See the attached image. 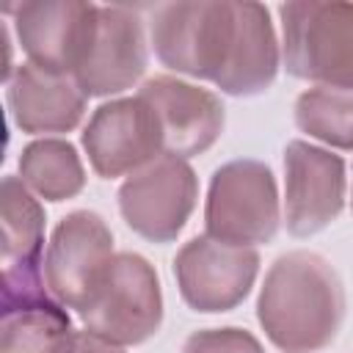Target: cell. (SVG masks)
Wrapping results in <instances>:
<instances>
[{
	"label": "cell",
	"instance_id": "cell-17",
	"mask_svg": "<svg viewBox=\"0 0 353 353\" xmlns=\"http://www.w3.org/2000/svg\"><path fill=\"white\" fill-rule=\"evenodd\" d=\"M44 245V207L19 176L3 179V268H39Z\"/></svg>",
	"mask_w": 353,
	"mask_h": 353
},
{
	"label": "cell",
	"instance_id": "cell-12",
	"mask_svg": "<svg viewBox=\"0 0 353 353\" xmlns=\"http://www.w3.org/2000/svg\"><path fill=\"white\" fill-rule=\"evenodd\" d=\"M149 63L143 22L132 8L99 6L88 50L72 74L85 97H110L132 88Z\"/></svg>",
	"mask_w": 353,
	"mask_h": 353
},
{
	"label": "cell",
	"instance_id": "cell-2",
	"mask_svg": "<svg viewBox=\"0 0 353 353\" xmlns=\"http://www.w3.org/2000/svg\"><path fill=\"white\" fill-rule=\"evenodd\" d=\"M345 317V290L336 270L314 251L279 256L262 281L256 320L281 353L328 347Z\"/></svg>",
	"mask_w": 353,
	"mask_h": 353
},
{
	"label": "cell",
	"instance_id": "cell-7",
	"mask_svg": "<svg viewBox=\"0 0 353 353\" xmlns=\"http://www.w3.org/2000/svg\"><path fill=\"white\" fill-rule=\"evenodd\" d=\"M199 199V179L188 160L160 154L119 188L124 223L149 243H171L185 229Z\"/></svg>",
	"mask_w": 353,
	"mask_h": 353
},
{
	"label": "cell",
	"instance_id": "cell-15",
	"mask_svg": "<svg viewBox=\"0 0 353 353\" xmlns=\"http://www.w3.org/2000/svg\"><path fill=\"white\" fill-rule=\"evenodd\" d=\"M0 353H66L74 336L69 312L55 298L0 312Z\"/></svg>",
	"mask_w": 353,
	"mask_h": 353
},
{
	"label": "cell",
	"instance_id": "cell-11",
	"mask_svg": "<svg viewBox=\"0 0 353 353\" xmlns=\"http://www.w3.org/2000/svg\"><path fill=\"white\" fill-rule=\"evenodd\" d=\"M345 160L306 141L284 149V223L292 237L325 229L345 207Z\"/></svg>",
	"mask_w": 353,
	"mask_h": 353
},
{
	"label": "cell",
	"instance_id": "cell-3",
	"mask_svg": "<svg viewBox=\"0 0 353 353\" xmlns=\"http://www.w3.org/2000/svg\"><path fill=\"white\" fill-rule=\"evenodd\" d=\"M281 61L292 77L353 88V3L295 0L279 6Z\"/></svg>",
	"mask_w": 353,
	"mask_h": 353
},
{
	"label": "cell",
	"instance_id": "cell-1",
	"mask_svg": "<svg viewBox=\"0 0 353 353\" xmlns=\"http://www.w3.org/2000/svg\"><path fill=\"white\" fill-rule=\"evenodd\" d=\"M152 47L163 66L210 80L229 97L270 88L279 72V41L262 3H163L152 8Z\"/></svg>",
	"mask_w": 353,
	"mask_h": 353
},
{
	"label": "cell",
	"instance_id": "cell-19",
	"mask_svg": "<svg viewBox=\"0 0 353 353\" xmlns=\"http://www.w3.org/2000/svg\"><path fill=\"white\" fill-rule=\"evenodd\" d=\"M182 353H265V347L251 331L229 325V328L193 331L185 339Z\"/></svg>",
	"mask_w": 353,
	"mask_h": 353
},
{
	"label": "cell",
	"instance_id": "cell-13",
	"mask_svg": "<svg viewBox=\"0 0 353 353\" xmlns=\"http://www.w3.org/2000/svg\"><path fill=\"white\" fill-rule=\"evenodd\" d=\"M138 97L152 105L160 121L165 154L188 160L207 152L223 132V105L207 88H199L179 77L157 74L141 85Z\"/></svg>",
	"mask_w": 353,
	"mask_h": 353
},
{
	"label": "cell",
	"instance_id": "cell-4",
	"mask_svg": "<svg viewBox=\"0 0 353 353\" xmlns=\"http://www.w3.org/2000/svg\"><path fill=\"white\" fill-rule=\"evenodd\" d=\"M279 223L276 176L265 163L232 160L212 174L204 204V229L212 240L251 248L270 243Z\"/></svg>",
	"mask_w": 353,
	"mask_h": 353
},
{
	"label": "cell",
	"instance_id": "cell-5",
	"mask_svg": "<svg viewBox=\"0 0 353 353\" xmlns=\"http://www.w3.org/2000/svg\"><path fill=\"white\" fill-rule=\"evenodd\" d=\"M113 232L94 210H74L58 221L44 254L50 295L83 314L102 290L113 265Z\"/></svg>",
	"mask_w": 353,
	"mask_h": 353
},
{
	"label": "cell",
	"instance_id": "cell-6",
	"mask_svg": "<svg viewBox=\"0 0 353 353\" xmlns=\"http://www.w3.org/2000/svg\"><path fill=\"white\" fill-rule=\"evenodd\" d=\"M83 328L110 345H141L163 323V292L157 270L132 251L116 254L110 273L80 314Z\"/></svg>",
	"mask_w": 353,
	"mask_h": 353
},
{
	"label": "cell",
	"instance_id": "cell-14",
	"mask_svg": "<svg viewBox=\"0 0 353 353\" xmlns=\"http://www.w3.org/2000/svg\"><path fill=\"white\" fill-rule=\"evenodd\" d=\"M6 83L11 119L22 132H69L85 113V94L69 74H52L33 63H19Z\"/></svg>",
	"mask_w": 353,
	"mask_h": 353
},
{
	"label": "cell",
	"instance_id": "cell-18",
	"mask_svg": "<svg viewBox=\"0 0 353 353\" xmlns=\"http://www.w3.org/2000/svg\"><path fill=\"white\" fill-rule=\"evenodd\" d=\"M295 124L328 146L353 149V88H306L295 99Z\"/></svg>",
	"mask_w": 353,
	"mask_h": 353
},
{
	"label": "cell",
	"instance_id": "cell-16",
	"mask_svg": "<svg viewBox=\"0 0 353 353\" xmlns=\"http://www.w3.org/2000/svg\"><path fill=\"white\" fill-rule=\"evenodd\" d=\"M19 179L44 201H66L85 185L77 149L61 138H39L19 154Z\"/></svg>",
	"mask_w": 353,
	"mask_h": 353
},
{
	"label": "cell",
	"instance_id": "cell-10",
	"mask_svg": "<svg viewBox=\"0 0 353 353\" xmlns=\"http://www.w3.org/2000/svg\"><path fill=\"white\" fill-rule=\"evenodd\" d=\"M8 11H14V30L28 63L52 74L72 77L77 72L94 33L99 6L83 0H36Z\"/></svg>",
	"mask_w": 353,
	"mask_h": 353
},
{
	"label": "cell",
	"instance_id": "cell-21",
	"mask_svg": "<svg viewBox=\"0 0 353 353\" xmlns=\"http://www.w3.org/2000/svg\"><path fill=\"white\" fill-rule=\"evenodd\" d=\"M350 207H353V196H350Z\"/></svg>",
	"mask_w": 353,
	"mask_h": 353
},
{
	"label": "cell",
	"instance_id": "cell-9",
	"mask_svg": "<svg viewBox=\"0 0 353 353\" xmlns=\"http://www.w3.org/2000/svg\"><path fill=\"white\" fill-rule=\"evenodd\" d=\"M83 149L102 179L135 174L165 154L160 121L143 97L99 105L83 130Z\"/></svg>",
	"mask_w": 353,
	"mask_h": 353
},
{
	"label": "cell",
	"instance_id": "cell-8",
	"mask_svg": "<svg viewBox=\"0 0 353 353\" xmlns=\"http://www.w3.org/2000/svg\"><path fill=\"white\" fill-rule=\"evenodd\" d=\"M259 273L254 248L229 245L210 234L190 237L174 256V279L193 312H229L245 301Z\"/></svg>",
	"mask_w": 353,
	"mask_h": 353
},
{
	"label": "cell",
	"instance_id": "cell-20",
	"mask_svg": "<svg viewBox=\"0 0 353 353\" xmlns=\"http://www.w3.org/2000/svg\"><path fill=\"white\" fill-rule=\"evenodd\" d=\"M66 353H124V350L119 345H110V342H105V339H99V336H94L83 328V331H74L72 345H69Z\"/></svg>",
	"mask_w": 353,
	"mask_h": 353
}]
</instances>
